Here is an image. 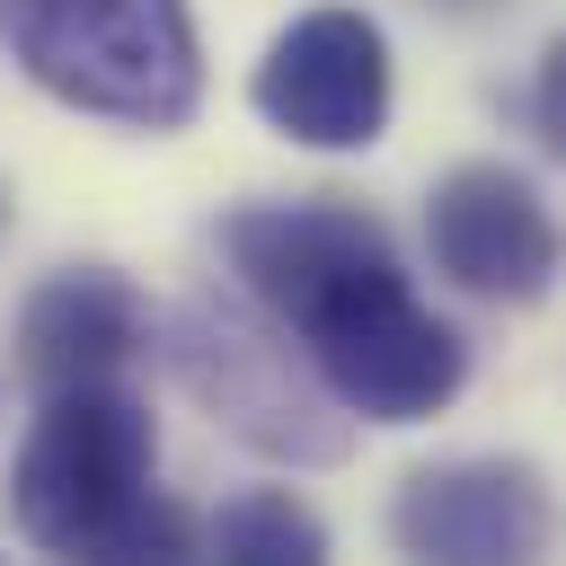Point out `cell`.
<instances>
[{"instance_id":"obj_2","label":"cell","mask_w":566,"mask_h":566,"mask_svg":"<svg viewBox=\"0 0 566 566\" xmlns=\"http://www.w3.org/2000/svg\"><path fill=\"white\" fill-rule=\"evenodd\" d=\"M150 469H159V424L133 389H115V380L44 389V407L9 460V513L53 566H80L159 495Z\"/></svg>"},{"instance_id":"obj_8","label":"cell","mask_w":566,"mask_h":566,"mask_svg":"<svg viewBox=\"0 0 566 566\" xmlns=\"http://www.w3.org/2000/svg\"><path fill=\"white\" fill-rule=\"evenodd\" d=\"M221 256H230V274H239V292L265 310V318H301V310H318L345 274H363V265H380V256H398L389 248V230L354 203V195H301V203H239L230 221H221Z\"/></svg>"},{"instance_id":"obj_6","label":"cell","mask_w":566,"mask_h":566,"mask_svg":"<svg viewBox=\"0 0 566 566\" xmlns=\"http://www.w3.org/2000/svg\"><path fill=\"white\" fill-rule=\"evenodd\" d=\"M248 97L301 150H371L380 124H389V35L363 9H336V0L301 9L265 44Z\"/></svg>"},{"instance_id":"obj_13","label":"cell","mask_w":566,"mask_h":566,"mask_svg":"<svg viewBox=\"0 0 566 566\" xmlns=\"http://www.w3.org/2000/svg\"><path fill=\"white\" fill-rule=\"evenodd\" d=\"M433 9H451V18H478V9H495V0H433Z\"/></svg>"},{"instance_id":"obj_3","label":"cell","mask_w":566,"mask_h":566,"mask_svg":"<svg viewBox=\"0 0 566 566\" xmlns=\"http://www.w3.org/2000/svg\"><path fill=\"white\" fill-rule=\"evenodd\" d=\"M292 336H301L318 389H327L345 416H363V424H424V416H442V407L460 398V380H469L460 327L416 301V283H407L398 256L345 274L318 310L292 318Z\"/></svg>"},{"instance_id":"obj_9","label":"cell","mask_w":566,"mask_h":566,"mask_svg":"<svg viewBox=\"0 0 566 566\" xmlns=\"http://www.w3.org/2000/svg\"><path fill=\"white\" fill-rule=\"evenodd\" d=\"M150 345V301L115 265H62L18 301V363L35 389L115 380Z\"/></svg>"},{"instance_id":"obj_14","label":"cell","mask_w":566,"mask_h":566,"mask_svg":"<svg viewBox=\"0 0 566 566\" xmlns=\"http://www.w3.org/2000/svg\"><path fill=\"white\" fill-rule=\"evenodd\" d=\"M0 566H9V557H0Z\"/></svg>"},{"instance_id":"obj_4","label":"cell","mask_w":566,"mask_h":566,"mask_svg":"<svg viewBox=\"0 0 566 566\" xmlns=\"http://www.w3.org/2000/svg\"><path fill=\"white\" fill-rule=\"evenodd\" d=\"M292 327L265 318L256 301L248 310H221V301H186L177 327H168V363L177 380L256 451H283V460H336V424H318V398L292 380Z\"/></svg>"},{"instance_id":"obj_12","label":"cell","mask_w":566,"mask_h":566,"mask_svg":"<svg viewBox=\"0 0 566 566\" xmlns=\"http://www.w3.org/2000/svg\"><path fill=\"white\" fill-rule=\"evenodd\" d=\"M531 124H539V142L566 159V35L539 53V80H531Z\"/></svg>"},{"instance_id":"obj_10","label":"cell","mask_w":566,"mask_h":566,"mask_svg":"<svg viewBox=\"0 0 566 566\" xmlns=\"http://www.w3.org/2000/svg\"><path fill=\"white\" fill-rule=\"evenodd\" d=\"M203 566H327V522L292 486H239L203 531Z\"/></svg>"},{"instance_id":"obj_1","label":"cell","mask_w":566,"mask_h":566,"mask_svg":"<svg viewBox=\"0 0 566 566\" xmlns=\"http://www.w3.org/2000/svg\"><path fill=\"white\" fill-rule=\"evenodd\" d=\"M0 44L44 97L133 133H177L203 106L186 0H0Z\"/></svg>"},{"instance_id":"obj_7","label":"cell","mask_w":566,"mask_h":566,"mask_svg":"<svg viewBox=\"0 0 566 566\" xmlns=\"http://www.w3.org/2000/svg\"><path fill=\"white\" fill-rule=\"evenodd\" d=\"M424 248H433V274H451L469 301H495V310L548 301V283L566 265L557 212L504 159H469L424 195Z\"/></svg>"},{"instance_id":"obj_11","label":"cell","mask_w":566,"mask_h":566,"mask_svg":"<svg viewBox=\"0 0 566 566\" xmlns=\"http://www.w3.org/2000/svg\"><path fill=\"white\" fill-rule=\"evenodd\" d=\"M80 566H203V539H195V522H186V504L177 495H150L106 548H88Z\"/></svg>"},{"instance_id":"obj_5","label":"cell","mask_w":566,"mask_h":566,"mask_svg":"<svg viewBox=\"0 0 566 566\" xmlns=\"http://www.w3.org/2000/svg\"><path fill=\"white\" fill-rule=\"evenodd\" d=\"M389 539L407 566H539L557 548V495L531 460H433L398 478Z\"/></svg>"}]
</instances>
